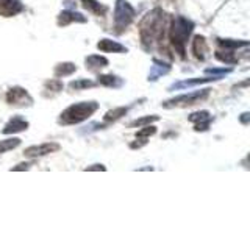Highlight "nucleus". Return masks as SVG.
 I'll use <instances>...</instances> for the list:
<instances>
[{
	"label": "nucleus",
	"mask_w": 250,
	"mask_h": 234,
	"mask_svg": "<svg viewBox=\"0 0 250 234\" xmlns=\"http://www.w3.org/2000/svg\"><path fill=\"white\" fill-rule=\"evenodd\" d=\"M160 117L158 116H146V117H141V119H136L130 123V127H144V125H150L152 122H156Z\"/></svg>",
	"instance_id": "5701e85b"
},
{
	"label": "nucleus",
	"mask_w": 250,
	"mask_h": 234,
	"mask_svg": "<svg viewBox=\"0 0 250 234\" xmlns=\"http://www.w3.org/2000/svg\"><path fill=\"white\" fill-rule=\"evenodd\" d=\"M221 80V77H205V78H195V80H186L182 83H177L172 86L170 89H180V88H186V86H194V84H202V83H208V81H216Z\"/></svg>",
	"instance_id": "f3484780"
},
{
	"label": "nucleus",
	"mask_w": 250,
	"mask_h": 234,
	"mask_svg": "<svg viewBox=\"0 0 250 234\" xmlns=\"http://www.w3.org/2000/svg\"><path fill=\"white\" fill-rule=\"evenodd\" d=\"M135 8L127 0H117L114 8V28L117 33H122L130 25L131 20L135 19Z\"/></svg>",
	"instance_id": "20e7f679"
},
{
	"label": "nucleus",
	"mask_w": 250,
	"mask_h": 234,
	"mask_svg": "<svg viewBox=\"0 0 250 234\" xmlns=\"http://www.w3.org/2000/svg\"><path fill=\"white\" fill-rule=\"evenodd\" d=\"M97 49L100 50V52H105V53H125L127 52V49L122 45V44H119V42H116V41H113V39H100V41L97 42Z\"/></svg>",
	"instance_id": "9d476101"
},
{
	"label": "nucleus",
	"mask_w": 250,
	"mask_h": 234,
	"mask_svg": "<svg viewBox=\"0 0 250 234\" xmlns=\"http://www.w3.org/2000/svg\"><path fill=\"white\" fill-rule=\"evenodd\" d=\"M209 96V89H203V91H194L189 94H183V96L174 97L172 100L164 101L163 106L164 108H174V106H192L195 103H200L202 100H205Z\"/></svg>",
	"instance_id": "39448f33"
},
{
	"label": "nucleus",
	"mask_w": 250,
	"mask_h": 234,
	"mask_svg": "<svg viewBox=\"0 0 250 234\" xmlns=\"http://www.w3.org/2000/svg\"><path fill=\"white\" fill-rule=\"evenodd\" d=\"M75 70H77V67H75V64H72V62H61V64L55 67V77L57 78L66 77V75L74 74Z\"/></svg>",
	"instance_id": "6ab92c4d"
},
{
	"label": "nucleus",
	"mask_w": 250,
	"mask_h": 234,
	"mask_svg": "<svg viewBox=\"0 0 250 234\" xmlns=\"http://www.w3.org/2000/svg\"><path fill=\"white\" fill-rule=\"evenodd\" d=\"M82 3L86 10L96 16H105V13L108 11V8L105 5H102L100 2H97V0H82Z\"/></svg>",
	"instance_id": "2eb2a0df"
},
{
	"label": "nucleus",
	"mask_w": 250,
	"mask_h": 234,
	"mask_svg": "<svg viewBox=\"0 0 250 234\" xmlns=\"http://www.w3.org/2000/svg\"><path fill=\"white\" fill-rule=\"evenodd\" d=\"M99 84L106 86V88H121L122 86V80L116 75H99Z\"/></svg>",
	"instance_id": "a211bd4d"
},
{
	"label": "nucleus",
	"mask_w": 250,
	"mask_h": 234,
	"mask_svg": "<svg viewBox=\"0 0 250 234\" xmlns=\"http://www.w3.org/2000/svg\"><path fill=\"white\" fill-rule=\"evenodd\" d=\"M72 22H86V18L83 14L80 13H75V11H62L60 16H58V25H62V27H66L69 25V23H72Z\"/></svg>",
	"instance_id": "f8f14e48"
},
{
	"label": "nucleus",
	"mask_w": 250,
	"mask_h": 234,
	"mask_svg": "<svg viewBox=\"0 0 250 234\" xmlns=\"http://www.w3.org/2000/svg\"><path fill=\"white\" fill-rule=\"evenodd\" d=\"M45 86H47V88H50L52 91H55V92H58V91H61V89H62V83L58 80V78H55V80L47 81V83H45Z\"/></svg>",
	"instance_id": "bb28decb"
},
{
	"label": "nucleus",
	"mask_w": 250,
	"mask_h": 234,
	"mask_svg": "<svg viewBox=\"0 0 250 234\" xmlns=\"http://www.w3.org/2000/svg\"><path fill=\"white\" fill-rule=\"evenodd\" d=\"M216 58L217 59H221L224 62H227V64H233V62H236V58H233L231 57V53H222V52H217L216 53Z\"/></svg>",
	"instance_id": "a878e982"
},
{
	"label": "nucleus",
	"mask_w": 250,
	"mask_h": 234,
	"mask_svg": "<svg viewBox=\"0 0 250 234\" xmlns=\"http://www.w3.org/2000/svg\"><path fill=\"white\" fill-rule=\"evenodd\" d=\"M155 62V66H152L150 69V74H148V80L150 81H155V80H158V78L164 74H167L169 72V69L170 66L166 64V62H160V61H153Z\"/></svg>",
	"instance_id": "4468645a"
},
{
	"label": "nucleus",
	"mask_w": 250,
	"mask_h": 234,
	"mask_svg": "<svg viewBox=\"0 0 250 234\" xmlns=\"http://www.w3.org/2000/svg\"><path fill=\"white\" fill-rule=\"evenodd\" d=\"M6 101L14 106H30L33 103V98L30 97L27 89L23 88H11L6 94Z\"/></svg>",
	"instance_id": "423d86ee"
},
{
	"label": "nucleus",
	"mask_w": 250,
	"mask_h": 234,
	"mask_svg": "<svg viewBox=\"0 0 250 234\" xmlns=\"http://www.w3.org/2000/svg\"><path fill=\"white\" fill-rule=\"evenodd\" d=\"M86 170H105V167H104V166H99V164H96L94 167H88Z\"/></svg>",
	"instance_id": "c756f323"
},
{
	"label": "nucleus",
	"mask_w": 250,
	"mask_h": 234,
	"mask_svg": "<svg viewBox=\"0 0 250 234\" xmlns=\"http://www.w3.org/2000/svg\"><path fill=\"white\" fill-rule=\"evenodd\" d=\"M219 44L225 49H238V47H246L247 41H231V39H219Z\"/></svg>",
	"instance_id": "b1692460"
},
{
	"label": "nucleus",
	"mask_w": 250,
	"mask_h": 234,
	"mask_svg": "<svg viewBox=\"0 0 250 234\" xmlns=\"http://www.w3.org/2000/svg\"><path fill=\"white\" fill-rule=\"evenodd\" d=\"M166 14L160 8H155L150 13L144 16V19L139 23V35L141 41L146 47H152L153 44L160 42L164 38V30H166Z\"/></svg>",
	"instance_id": "f257e3e1"
},
{
	"label": "nucleus",
	"mask_w": 250,
	"mask_h": 234,
	"mask_svg": "<svg viewBox=\"0 0 250 234\" xmlns=\"http://www.w3.org/2000/svg\"><path fill=\"white\" fill-rule=\"evenodd\" d=\"M229 72H230V69H207V74H213V75H219V77H222Z\"/></svg>",
	"instance_id": "cd10ccee"
},
{
	"label": "nucleus",
	"mask_w": 250,
	"mask_h": 234,
	"mask_svg": "<svg viewBox=\"0 0 250 234\" xmlns=\"http://www.w3.org/2000/svg\"><path fill=\"white\" fill-rule=\"evenodd\" d=\"M58 150H60V144H57V142H45V144L31 145V147L25 148L23 155H25L27 158H39V156H45V155L58 152Z\"/></svg>",
	"instance_id": "0eeeda50"
},
{
	"label": "nucleus",
	"mask_w": 250,
	"mask_h": 234,
	"mask_svg": "<svg viewBox=\"0 0 250 234\" xmlns=\"http://www.w3.org/2000/svg\"><path fill=\"white\" fill-rule=\"evenodd\" d=\"M192 30H194L192 20L183 18V16H177L170 23V31H169L170 44L182 58H185L186 42H188V39H189Z\"/></svg>",
	"instance_id": "f03ea898"
},
{
	"label": "nucleus",
	"mask_w": 250,
	"mask_h": 234,
	"mask_svg": "<svg viewBox=\"0 0 250 234\" xmlns=\"http://www.w3.org/2000/svg\"><path fill=\"white\" fill-rule=\"evenodd\" d=\"M127 114V108H124V106H121V108H114V109H111V111H108L106 114H105V120L106 122H114V120H117V119H121L122 116H125Z\"/></svg>",
	"instance_id": "4be33fe9"
},
{
	"label": "nucleus",
	"mask_w": 250,
	"mask_h": 234,
	"mask_svg": "<svg viewBox=\"0 0 250 234\" xmlns=\"http://www.w3.org/2000/svg\"><path fill=\"white\" fill-rule=\"evenodd\" d=\"M155 133H156V128H155V127H150V125H148V127H146L144 130H141V131H138V133H136V137L147 139L148 136H153Z\"/></svg>",
	"instance_id": "393cba45"
},
{
	"label": "nucleus",
	"mask_w": 250,
	"mask_h": 234,
	"mask_svg": "<svg viewBox=\"0 0 250 234\" xmlns=\"http://www.w3.org/2000/svg\"><path fill=\"white\" fill-rule=\"evenodd\" d=\"M27 128H28V122L25 119H22L21 116H14L13 119L5 125L3 133L5 135H14V133H21Z\"/></svg>",
	"instance_id": "1a4fd4ad"
},
{
	"label": "nucleus",
	"mask_w": 250,
	"mask_h": 234,
	"mask_svg": "<svg viewBox=\"0 0 250 234\" xmlns=\"http://www.w3.org/2000/svg\"><path fill=\"white\" fill-rule=\"evenodd\" d=\"M86 62V67L91 69V70H96V69H102V67H106L108 66V59L105 57H100V55H91L84 59Z\"/></svg>",
	"instance_id": "dca6fc26"
},
{
	"label": "nucleus",
	"mask_w": 250,
	"mask_h": 234,
	"mask_svg": "<svg viewBox=\"0 0 250 234\" xmlns=\"http://www.w3.org/2000/svg\"><path fill=\"white\" fill-rule=\"evenodd\" d=\"M19 11H22L21 0H0V16L11 18V16H16Z\"/></svg>",
	"instance_id": "6e6552de"
},
{
	"label": "nucleus",
	"mask_w": 250,
	"mask_h": 234,
	"mask_svg": "<svg viewBox=\"0 0 250 234\" xmlns=\"http://www.w3.org/2000/svg\"><path fill=\"white\" fill-rule=\"evenodd\" d=\"M189 120L195 123V131H203L209 127V122H211V116L208 111H199V113H194L189 116Z\"/></svg>",
	"instance_id": "9b49d317"
},
{
	"label": "nucleus",
	"mask_w": 250,
	"mask_h": 234,
	"mask_svg": "<svg viewBox=\"0 0 250 234\" xmlns=\"http://www.w3.org/2000/svg\"><path fill=\"white\" fill-rule=\"evenodd\" d=\"M192 52L195 55V58L199 59H205V55L208 52V45L207 41L203 36H195L194 41H192Z\"/></svg>",
	"instance_id": "ddd939ff"
},
{
	"label": "nucleus",
	"mask_w": 250,
	"mask_h": 234,
	"mask_svg": "<svg viewBox=\"0 0 250 234\" xmlns=\"http://www.w3.org/2000/svg\"><path fill=\"white\" fill-rule=\"evenodd\" d=\"M96 86V83L91 81V80H86V78H80V80H75V81H70L69 88L70 89H75V91H82V89H88Z\"/></svg>",
	"instance_id": "412c9836"
},
{
	"label": "nucleus",
	"mask_w": 250,
	"mask_h": 234,
	"mask_svg": "<svg viewBox=\"0 0 250 234\" xmlns=\"http://www.w3.org/2000/svg\"><path fill=\"white\" fill-rule=\"evenodd\" d=\"M247 117H249V114H247V113H246V114H242L241 122H242V123H247Z\"/></svg>",
	"instance_id": "7c9ffc66"
},
{
	"label": "nucleus",
	"mask_w": 250,
	"mask_h": 234,
	"mask_svg": "<svg viewBox=\"0 0 250 234\" xmlns=\"http://www.w3.org/2000/svg\"><path fill=\"white\" fill-rule=\"evenodd\" d=\"M21 145V139L18 137H10V139H5V140H0V155L6 153L10 150H14Z\"/></svg>",
	"instance_id": "aec40b11"
},
{
	"label": "nucleus",
	"mask_w": 250,
	"mask_h": 234,
	"mask_svg": "<svg viewBox=\"0 0 250 234\" xmlns=\"http://www.w3.org/2000/svg\"><path fill=\"white\" fill-rule=\"evenodd\" d=\"M97 109H99V103H96V101H82V103H75L72 106L66 108L64 111L61 113L60 123H62V125L80 123L86 119H89Z\"/></svg>",
	"instance_id": "7ed1b4c3"
},
{
	"label": "nucleus",
	"mask_w": 250,
	"mask_h": 234,
	"mask_svg": "<svg viewBox=\"0 0 250 234\" xmlns=\"http://www.w3.org/2000/svg\"><path fill=\"white\" fill-rule=\"evenodd\" d=\"M27 169H30V164H19L18 167H14L13 170L14 172H18V170H27Z\"/></svg>",
	"instance_id": "c85d7f7f"
}]
</instances>
